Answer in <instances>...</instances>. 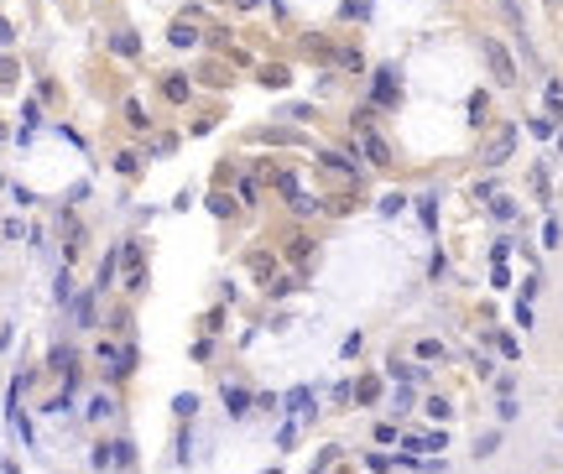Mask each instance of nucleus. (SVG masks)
Returning <instances> with one entry per match:
<instances>
[{
  "instance_id": "obj_8",
  "label": "nucleus",
  "mask_w": 563,
  "mask_h": 474,
  "mask_svg": "<svg viewBox=\"0 0 563 474\" xmlns=\"http://www.w3.org/2000/svg\"><path fill=\"white\" fill-rule=\"evenodd\" d=\"M105 417H115V402H110V396H94L89 402V422H105Z\"/></svg>"
},
{
  "instance_id": "obj_24",
  "label": "nucleus",
  "mask_w": 563,
  "mask_h": 474,
  "mask_svg": "<svg viewBox=\"0 0 563 474\" xmlns=\"http://www.w3.org/2000/svg\"><path fill=\"white\" fill-rule=\"evenodd\" d=\"M235 6H240V10H250V6H261V0H235Z\"/></svg>"
},
{
  "instance_id": "obj_11",
  "label": "nucleus",
  "mask_w": 563,
  "mask_h": 474,
  "mask_svg": "<svg viewBox=\"0 0 563 474\" xmlns=\"http://www.w3.org/2000/svg\"><path fill=\"white\" fill-rule=\"evenodd\" d=\"M495 448H501V433H485V438H480V443H474V459H490V454H495Z\"/></svg>"
},
{
  "instance_id": "obj_2",
  "label": "nucleus",
  "mask_w": 563,
  "mask_h": 474,
  "mask_svg": "<svg viewBox=\"0 0 563 474\" xmlns=\"http://www.w3.org/2000/svg\"><path fill=\"white\" fill-rule=\"evenodd\" d=\"M360 151L370 157V167H391V146L375 136V125H370V130H360Z\"/></svg>"
},
{
  "instance_id": "obj_19",
  "label": "nucleus",
  "mask_w": 563,
  "mask_h": 474,
  "mask_svg": "<svg viewBox=\"0 0 563 474\" xmlns=\"http://www.w3.org/2000/svg\"><path fill=\"white\" fill-rule=\"evenodd\" d=\"M495 349H501L506 360H516V339H511V334H495Z\"/></svg>"
},
{
  "instance_id": "obj_1",
  "label": "nucleus",
  "mask_w": 563,
  "mask_h": 474,
  "mask_svg": "<svg viewBox=\"0 0 563 474\" xmlns=\"http://www.w3.org/2000/svg\"><path fill=\"white\" fill-rule=\"evenodd\" d=\"M485 63H490L495 84H516V63H511V52H506L501 42H485Z\"/></svg>"
},
{
  "instance_id": "obj_14",
  "label": "nucleus",
  "mask_w": 563,
  "mask_h": 474,
  "mask_svg": "<svg viewBox=\"0 0 563 474\" xmlns=\"http://www.w3.org/2000/svg\"><path fill=\"white\" fill-rule=\"evenodd\" d=\"M490 214L495 219H516V204H511V198H490Z\"/></svg>"
},
{
  "instance_id": "obj_18",
  "label": "nucleus",
  "mask_w": 563,
  "mask_h": 474,
  "mask_svg": "<svg viewBox=\"0 0 563 474\" xmlns=\"http://www.w3.org/2000/svg\"><path fill=\"white\" fill-rule=\"evenodd\" d=\"M115 167L126 172V178H136V172H141V167H136V157H130V151H120V157H115Z\"/></svg>"
},
{
  "instance_id": "obj_9",
  "label": "nucleus",
  "mask_w": 563,
  "mask_h": 474,
  "mask_svg": "<svg viewBox=\"0 0 563 474\" xmlns=\"http://www.w3.org/2000/svg\"><path fill=\"white\" fill-rule=\"evenodd\" d=\"M172 47H198V37H193V26H188V21L172 26Z\"/></svg>"
},
{
  "instance_id": "obj_21",
  "label": "nucleus",
  "mask_w": 563,
  "mask_h": 474,
  "mask_svg": "<svg viewBox=\"0 0 563 474\" xmlns=\"http://www.w3.org/2000/svg\"><path fill=\"white\" fill-rule=\"evenodd\" d=\"M292 214L308 219V214H318V204H313V198H292Z\"/></svg>"
},
{
  "instance_id": "obj_10",
  "label": "nucleus",
  "mask_w": 563,
  "mask_h": 474,
  "mask_svg": "<svg viewBox=\"0 0 563 474\" xmlns=\"http://www.w3.org/2000/svg\"><path fill=\"white\" fill-rule=\"evenodd\" d=\"M167 99H172V105H183V99H188V79H183V73H172V79H167Z\"/></svg>"
},
{
  "instance_id": "obj_15",
  "label": "nucleus",
  "mask_w": 563,
  "mask_h": 474,
  "mask_svg": "<svg viewBox=\"0 0 563 474\" xmlns=\"http://www.w3.org/2000/svg\"><path fill=\"white\" fill-rule=\"evenodd\" d=\"M417 355H423V360H444V344H438V339H423V344H417Z\"/></svg>"
},
{
  "instance_id": "obj_6",
  "label": "nucleus",
  "mask_w": 563,
  "mask_h": 474,
  "mask_svg": "<svg viewBox=\"0 0 563 474\" xmlns=\"http://www.w3.org/2000/svg\"><path fill=\"white\" fill-rule=\"evenodd\" d=\"M225 406H230V417H246L250 412V396L240 391V385H225Z\"/></svg>"
},
{
  "instance_id": "obj_22",
  "label": "nucleus",
  "mask_w": 563,
  "mask_h": 474,
  "mask_svg": "<svg viewBox=\"0 0 563 474\" xmlns=\"http://www.w3.org/2000/svg\"><path fill=\"white\" fill-rule=\"evenodd\" d=\"M115 52H126V58H130V52H136V37H130V31H120V37H115Z\"/></svg>"
},
{
  "instance_id": "obj_12",
  "label": "nucleus",
  "mask_w": 563,
  "mask_h": 474,
  "mask_svg": "<svg viewBox=\"0 0 563 474\" xmlns=\"http://www.w3.org/2000/svg\"><path fill=\"white\" fill-rule=\"evenodd\" d=\"M172 412H178V417H188V412H198V396H193V391H183V396H172Z\"/></svg>"
},
{
  "instance_id": "obj_23",
  "label": "nucleus",
  "mask_w": 563,
  "mask_h": 474,
  "mask_svg": "<svg viewBox=\"0 0 563 474\" xmlns=\"http://www.w3.org/2000/svg\"><path fill=\"white\" fill-rule=\"evenodd\" d=\"M6 42H10V21H0V47H6Z\"/></svg>"
},
{
  "instance_id": "obj_3",
  "label": "nucleus",
  "mask_w": 563,
  "mask_h": 474,
  "mask_svg": "<svg viewBox=\"0 0 563 474\" xmlns=\"http://www.w3.org/2000/svg\"><path fill=\"white\" fill-rule=\"evenodd\" d=\"M511 146H516V125H506L501 136H495L490 146H485V167H501V162L511 157Z\"/></svg>"
},
{
  "instance_id": "obj_13",
  "label": "nucleus",
  "mask_w": 563,
  "mask_h": 474,
  "mask_svg": "<svg viewBox=\"0 0 563 474\" xmlns=\"http://www.w3.org/2000/svg\"><path fill=\"white\" fill-rule=\"evenodd\" d=\"M428 417H433V422H449V402L444 396H428Z\"/></svg>"
},
{
  "instance_id": "obj_17",
  "label": "nucleus",
  "mask_w": 563,
  "mask_h": 474,
  "mask_svg": "<svg viewBox=\"0 0 563 474\" xmlns=\"http://www.w3.org/2000/svg\"><path fill=\"white\" fill-rule=\"evenodd\" d=\"M366 464H370V469H375V474H381V469H386V464H396V454H381V448H375V454H366Z\"/></svg>"
},
{
  "instance_id": "obj_5",
  "label": "nucleus",
  "mask_w": 563,
  "mask_h": 474,
  "mask_svg": "<svg viewBox=\"0 0 563 474\" xmlns=\"http://www.w3.org/2000/svg\"><path fill=\"white\" fill-rule=\"evenodd\" d=\"M318 167L339 172V178H355V162H350V157H339V151H324V157H318Z\"/></svg>"
},
{
  "instance_id": "obj_25",
  "label": "nucleus",
  "mask_w": 563,
  "mask_h": 474,
  "mask_svg": "<svg viewBox=\"0 0 563 474\" xmlns=\"http://www.w3.org/2000/svg\"><path fill=\"white\" fill-rule=\"evenodd\" d=\"M0 136H6V130H0Z\"/></svg>"
},
{
  "instance_id": "obj_4",
  "label": "nucleus",
  "mask_w": 563,
  "mask_h": 474,
  "mask_svg": "<svg viewBox=\"0 0 563 474\" xmlns=\"http://www.w3.org/2000/svg\"><path fill=\"white\" fill-rule=\"evenodd\" d=\"M282 406L297 417V422H308V417H313V391H308V385H292V391L282 396Z\"/></svg>"
},
{
  "instance_id": "obj_7",
  "label": "nucleus",
  "mask_w": 563,
  "mask_h": 474,
  "mask_svg": "<svg viewBox=\"0 0 563 474\" xmlns=\"http://www.w3.org/2000/svg\"><path fill=\"white\" fill-rule=\"evenodd\" d=\"M375 105H396V79H391V73L375 79Z\"/></svg>"
},
{
  "instance_id": "obj_16",
  "label": "nucleus",
  "mask_w": 563,
  "mask_h": 474,
  "mask_svg": "<svg viewBox=\"0 0 563 474\" xmlns=\"http://www.w3.org/2000/svg\"><path fill=\"white\" fill-rule=\"evenodd\" d=\"M120 261H126V266H130V271H141V245H136V240H130V245H126V250H120Z\"/></svg>"
},
{
  "instance_id": "obj_20",
  "label": "nucleus",
  "mask_w": 563,
  "mask_h": 474,
  "mask_svg": "<svg viewBox=\"0 0 563 474\" xmlns=\"http://www.w3.org/2000/svg\"><path fill=\"white\" fill-rule=\"evenodd\" d=\"M375 391H381V381H370V376H366V381H360V391H355V396H360V402H375Z\"/></svg>"
}]
</instances>
